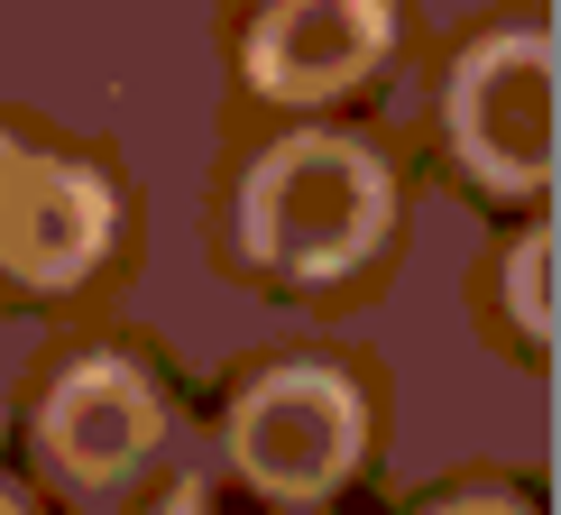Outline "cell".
Masks as SVG:
<instances>
[{"label": "cell", "instance_id": "obj_1", "mask_svg": "<svg viewBox=\"0 0 561 515\" xmlns=\"http://www.w3.org/2000/svg\"><path fill=\"white\" fill-rule=\"evenodd\" d=\"M387 230V167L359 148V138L332 129H295L249 167L240 184V249L259 267L295 276V286H322V276H350Z\"/></svg>", "mask_w": 561, "mask_h": 515}, {"label": "cell", "instance_id": "obj_4", "mask_svg": "<svg viewBox=\"0 0 561 515\" xmlns=\"http://www.w3.org/2000/svg\"><path fill=\"white\" fill-rule=\"evenodd\" d=\"M167 433L175 424H167V405H157V387H148L138 359H75L56 387H46V414H37L46 460H56L83 497L111 488L129 460H148Z\"/></svg>", "mask_w": 561, "mask_h": 515}, {"label": "cell", "instance_id": "obj_10", "mask_svg": "<svg viewBox=\"0 0 561 515\" xmlns=\"http://www.w3.org/2000/svg\"><path fill=\"white\" fill-rule=\"evenodd\" d=\"M0 515H28V506H19V497H10V488H0Z\"/></svg>", "mask_w": 561, "mask_h": 515}, {"label": "cell", "instance_id": "obj_7", "mask_svg": "<svg viewBox=\"0 0 561 515\" xmlns=\"http://www.w3.org/2000/svg\"><path fill=\"white\" fill-rule=\"evenodd\" d=\"M83 515H203V460L167 433L148 460H129L111 488H92Z\"/></svg>", "mask_w": 561, "mask_h": 515}, {"label": "cell", "instance_id": "obj_5", "mask_svg": "<svg viewBox=\"0 0 561 515\" xmlns=\"http://www.w3.org/2000/svg\"><path fill=\"white\" fill-rule=\"evenodd\" d=\"M111 249V184L75 157H10L0 175V267L19 286H75Z\"/></svg>", "mask_w": 561, "mask_h": 515}, {"label": "cell", "instance_id": "obj_6", "mask_svg": "<svg viewBox=\"0 0 561 515\" xmlns=\"http://www.w3.org/2000/svg\"><path fill=\"white\" fill-rule=\"evenodd\" d=\"M387 0H276L249 37V75L276 102H332L387 56Z\"/></svg>", "mask_w": 561, "mask_h": 515}, {"label": "cell", "instance_id": "obj_8", "mask_svg": "<svg viewBox=\"0 0 561 515\" xmlns=\"http://www.w3.org/2000/svg\"><path fill=\"white\" fill-rule=\"evenodd\" d=\"M506 304H516V322H525L534 341H552V230L516 240V267H506Z\"/></svg>", "mask_w": 561, "mask_h": 515}, {"label": "cell", "instance_id": "obj_11", "mask_svg": "<svg viewBox=\"0 0 561 515\" xmlns=\"http://www.w3.org/2000/svg\"><path fill=\"white\" fill-rule=\"evenodd\" d=\"M10 157H19V148H10V138H0V175H10Z\"/></svg>", "mask_w": 561, "mask_h": 515}, {"label": "cell", "instance_id": "obj_9", "mask_svg": "<svg viewBox=\"0 0 561 515\" xmlns=\"http://www.w3.org/2000/svg\"><path fill=\"white\" fill-rule=\"evenodd\" d=\"M433 515H525L516 497H451V506H433Z\"/></svg>", "mask_w": 561, "mask_h": 515}, {"label": "cell", "instance_id": "obj_2", "mask_svg": "<svg viewBox=\"0 0 561 515\" xmlns=\"http://www.w3.org/2000/svg\"><path fill=\"white\" fill-rule=\"evenodd\" d=\"M561 65L543 28L488 37L451 75V148L460 167L497 194H543L552 184V138H561Z\"/></svg>", "mask_w": 561, "mask_h": 515}, {"label": "cell", "instance_id": "obj_3", "mask_svg": "<svg viewBox=\"0 0 561 515\" xmlns=\"http://www.w3.org/2000/svg\"><path fill=\"white\" fill-rule=\"evenodd\" d=\"M230 460H240L249 488L267 497H332L359 460V387L341 368H267L259 387L230 405Z\"/></svg>", "mask_w": 561, "mask_h": 515}]
</instances>
